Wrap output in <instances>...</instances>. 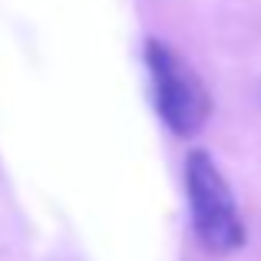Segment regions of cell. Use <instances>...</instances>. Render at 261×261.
Segmentation results:
<instances>
[{"instance_id":"cell-1","label":"cell","mask_w":261,"mask_h":261,"mask_svg":"<svg viewBox=\"0 0 261 261\" xmlns=\"http://www.w3.org/2000/svg\"><path fill=\"white\" fill-rule=\"evenodd\" d=\"M185 195H189L192 231L212 255H231L245 245V222L231 185L205 149H192L185 159Z\"/></svg>"},{"instance_id":"cell-2","label":"cell","mask_w":261,"mask_h":261,"mask_svg":"<svg viewBox=\"0 0 261 261\" xmlns=\"http://www.w3.org/2000/svg\"><path fill=\"white\" fill-rule=\"evenodd\" d=\"M146 66L152 80L155 113L175 136H195L212 116V96L189 60L166 40H146Z\"/></svg>"}]
</instances>
